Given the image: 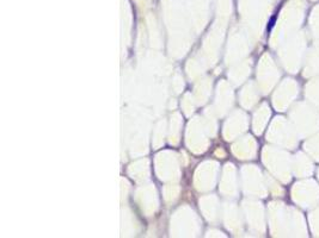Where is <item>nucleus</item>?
<instances>
[{
	"label": "nucleus",
	"mask_w": 319,
	"mask_h": 238,
	"mask_svg": "<svg viewBox=\"0 0 319 238\" xmlns=\"http://www.w3.org/2000/svg\"><path fill=\"white\" fill-rule=\"evenodd\" d=\"M275 20H276V17H273V18H271V20L269 22V26H268V29H269V30H270V29H271V28L274 26V24H275Z\"/></svg>",
	"instance_id": "nucleus-1"
}]
</instances>
